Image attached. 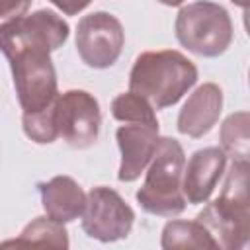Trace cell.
I'll return each instance as SVG.
<instances>
[{
  "instance_id": "cell-16",
  "label": "cell",
  "mask_w": 250,
  "mask_h": 250,
  "mask_svg": "<svg viewBox=\"0 0 250 250\" xmlns=\"http://www.w3.org/2000/svg\"><path fill=\"white\" fill-rule=\"evenodd\" d=\"M248 111L230 113L221 125V148L232 160H248Z\"/></svg>"
},
{
  "instance_id": "cell-2",
  "label": "cell",
  "mask_w": 250,
  "mask_h": 250,
  "mask_svg": "<svg viewBox=\"0 0 250 250\" xmlns=\"http://www.w3.org/2000/svg\"><path fill=\"white\" fill-rule=\"evenodd\" d=\"M213 236L217 248H244L250 236L248 160H232L223 191L195 217Z\"/></svg>"
},
{
  "instance_id": "cell-3",
  "label": "cell",
  "mask_w": 250,
  "mask_h": 250,
  "mask_svg": "<svg viewBox=\"0 0 250 250\" xmlns=\"http://www.w3.org/2000/svg\"><path fill=\"white\" fill-rule=\"evenodd\" d=\"M184 148L176 139L160 137L156 152L146 166L145 184L137 189L135 197L139 205L158 217H176L186 209V197L182 191L184 174Z\"/></svg>"
},
{
  "instance_id": "cell-8",
  "label": "cell",
  "mask_w": 250,
  "mask_h": 250,
  "mask_svg": "<svg viewBox=\"0 0 250 250\" xmlns=\"http://www.w3.org/2000/svg\"><path fill=\"white\" fill-rule=\"evenodd\" d=\"M125 45L121 21L109 12H92L76 25V51L90 68H109Z\"/></svg>"
},
{
  "instance_id": "cell-7",
  "label": "cell",
  "mask_w": 250,
  "mask_h": 250,
  "mask_svg": "<svg viewBox=\"0 0 250 250\" xmlns=\"http://www.w3.org/2000/svg\"><path fill=\"white\" fill-rule=\"evenodd\" d=\"M82 230L100 242H115L129 236L135 213L125 199L111 188L98 186L86 193V207L82 211Z\"/></svg>"
},
{
  "instance_id": "cell-21",
  "label": "cell",
  "mask_w": 250,
  "mask_h": 250,
  "mask_svg": "<svg viewBox=\"0 0 250 250\" xmlns=\"http://www.w3.org/2000/svg\"><path fill=\"white\" fill-rule=\"evenodd\" d=\"M160 4H164V6H180V4H184L186 0H158Z\"/></svg>"
},
{
  "instance_id": "cell-14",
  "label": "cell",
  "mask_w": 250,
  "mask_h": 250,
  "mask_svg": "<svg viewBox=\"0 0 250 250\" xmlns=\"http://www.w3.org/2000/svg\"><path fill=\"white\" fill-rule=\"evenodd\" d=\"M2 248L6 246H16V248H59L66 250L68 248V232L62 227V223L53 221L51 217H35L31 223L25 225L21 234L14 240H6L0 244Z\"/></svg>"
},
{
  "instance_id": "cell-12",
  "label": "cell",
  "mask_w": 250,
  "mask_h": 250,
  "mask_svg": "<svg viewBox=\"0 0 250 250\" xmlns=\"http://www.w3.org/2000/svg\"><path fill=\"white\" fill-rule=\"evenodd\" d=\"M223 109V90L215 82H205L195 88L178 113V131L191 139L207 135L219 121Z\"/></svg>"
},
{
  "instance_id": "cell-11",
  "label": "cell",
  "mask_w": 250,
  "mask_h": 250,
  "mask_svg": "<svg viewBox=\"0 0 250 250\" xmlns=\"http://www.w3.org/2000/svg\"><path fill=\"white\" fill-rule=\"evenodd\" d=\"M227 168V154L219 146H207L195 150L184 164L182 191L188 203H205L217 188Z\"/></svg>"
},
{
  "instance_id": "cell-9",
  "label": "cell",
  "mask_w": 250,
  "mask_h": 250,
  "mask_svg": "<svg viewBox=\"0 0 250 250\" xmlns=\"http://www.w3.org/2000/svg\"><path fill=\"white\" fill-rule=\"evenodd\" d=\"M55 121L59 137L68 146L88 148L100 135V104L86 90H66L55 100Z\"/></svg>"
},
{
  "instance_id": "cell-13",
  "label": "cell",
  "mask_w": 250,
  "mask_h": 250,
  "mask_svg": "<svg viewBox=\"0 0 250 250\" xmlns=\"http://www.w3.org/2000/svg\"><path fill=\"white\" fill-rule=\"evenodd\" d=\"M39 193L47 217L62 225L78 219L86 207V193L70 176H55L39 184Z\"/></svg>"
},
{
  "instance_id": "cell-10",
  "label": "cell",
  "mask_w": 250,
  "mask_h": 250,
  "mask_svg": "<svg viewBox=\"0 0 250 250\" xmlns=\"http://www.w3.org/2000/svg\"><path fill=\"white\" fill-rule=\"evenodd\" d=\"M115 139L121 150V164L117 172L119 182L137 180L152 160L160 135L158 125L150 123H125L115 131Z\"/></svg>"
},
{
  "instance_id": "cell-22",
  "label": "cell",
  "mask_w": 250,
  "mask_h": 250,
  "mask_svg": "<svg viewBox=\"0 0 250 250\" xmlns=\"http://www.w3.org/2000/svg\"><path fill=\"white\" fill-rule=\"evenodd\" d=\"M230 2H232V4H236V6H240L244 12L248 10V4H250V0H230Z\"/></svg>"
},
{
  "instance_id": "cell-18",
  "label": "cell",
  "mask_w": 250,
  "mask_h": 250,
  "mask_svg": "<svg viewBox=\"0 0 250 250\" xmlns=\"http://www.w3.org/2000/svg\"><path fill=\"white\" fill-rule=\"evenodd\" d=\"M21 125L23 133L39 145H49L59 139L57 131V121H55V102L47 105L45 109L33 111V113H23L21 115Z\"/></svg>"
},
{
  "instance_id": "cell-20",
  "label": "cell",
  "mask_w": 250,
  "mask_h": 250,
  "mask_svg": "<svg viewBox=\"0 0 250 250\" xmlns=\"http://www.w3.org/2000/svg\"><path fill=\"white\" fill-rule=\"evenodd\" d=\"M53 6H57L62 14L66 16H76L78 12H82L84 8L90 6L92 0H49Z\"/></svg>"
},
{
  "instance_id": "cell-6",
  "label": "cell",
  "mask_w": 250,
  "mask_h": 250,
  "mask_svg": "<svg viewBox=\"0 0 250 250\" xmlns=\"http://www.w3.org/2000/svg\"><path fill=\"white\" fill-rule=\"evenodd\" d=\"M12 68L14 88L23 113L51 105L57 96V72L47 51H20L6 57Z\"/></svg>"
},
{
  "instance_id": "cell-1",
  "label": "cell",
  "mask_w": 250,
  "mask_h": 250,
  "mask_svg": "<svg viewBox=\"0 0 250 250\" xmlns=\"http://www.w3.org/2000/svg\"><path fill=\"white\" fill-rule=\"evenodd\" d=\"M197 82V66L180 51H145L129 72V90L145 98L154 109L178 104Z\"/></svg>"
},
{
  "instance_id": "cell-4",
  "label": "cell",
  "mask_w": 250,
  "mask_h": 250,
  "mask_svg": "<svg viewBox=\"0 0 250 250\" xmlns=\"http://www.w3.org/2000/svg\"><path fill=\"white\" fill-rule=\"evenodd\" d=\"M174 31L180 45L199 57H219L232 43L230 16L211 0H197L180 8Z\"/></svg>"
},
{
  "instance_id": "cell-19",
  "label": "cell",
  "mask_w": 250,
  "mask_h": 250,
  "mask_svg": "<svg viewBox=\"0 0 250 250\" xmlns=\"http://www.w3.org/2000/svg\"><path fill=\"white\" fill-rule=\"evenodd\" d=\"M31 6V0H0V18L12 20L23 16Z\"/></svg>"
},
{
  "instance_id": "cell-15",
  "label": "cell",
  "mask_w": 250,
  "mask_h": 250,
  "mask_svg": "<svg viewBox=\"0 0 250 250\" xmlns=\"http://www.w3.org/2000/svg\"><path fill=\"white\" fill-rule=\"evenodd\" d=\"M160 246L164 250H186V248H217L209 230L195 221H168L162 229Z\"/></svg>"
},
{
  "instance_id": "cell-5",
  "label": "cell",
  "mask_w": 250,
  "mask_h": 250,
  "mask_svg": "<svg viewBox=\"0 0 250 250\" xmlns=\"http://www.w3.org/2000/svg\"><path fill=\"white\" fill-rule=\"evenodd\" d=\"M68 23L53 10H37L0 23V51L10 57L20 51L53 53L68 39Z\"/></svg>"
},
{
  "instance_id": "cell-17",
  "label": "cell",
  "mask_w": 250,
  "mask_h": 250,
  "mask_svg": "<svg viewBox=\"0 0 250 250\" xmlns=\"http://www.w3.org/2000/svg\"><path fill=\"white\" fill-rule=\"evenodd\" d=\"M111 115L123 123H150L158 125L154 107L135 92L117 94L111 102Z\"/></svg>"
}]
</instances>
